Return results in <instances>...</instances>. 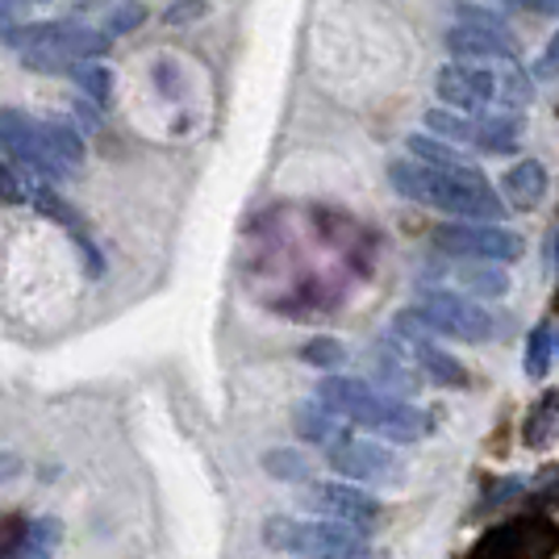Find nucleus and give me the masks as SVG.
Here are the masks:
<instances>
[{
  "label": "nucleus",
  "instance_id": "13",
  "mask_svg": "<svg viewBox=\"0 0 559 559\" xmlns=\"http://www.w3.org/2000/svg\"><path fill=\"white\" fill-rule=\"evenodd\" d=\"M526 130V117L506 109V114H476L472 117V130H467V146L485 151V155H510L522 142Z\"/></svg>",
  "mask_w": 559,
  "mask_h": 559
},
{
  "label": "nucleus",
  "instance_id": "1",
  "mask_svg": "<svg viewBox=\"0 0 559 559\" xmlns=\"http://www.w3.org/2000/svg\"><path fill=\"white\" fill-rule=\"evenodd\" d=\"M389 185L405 197L439 213H451L460 222H480L497 226L506 217V205L497 197V188L485 180L480 167H460V171H439V167H421L409 159L389 164Z\"/></svg>",
  "mask_w": 559,
  "mask_h": 559
},
{
  "label": "nucleus",
  "instance_id": "28",
  "mask_svg": "<svg viewBox=\"0 0 559 559\" xmlns=\"http://www.w3.org/2000/svg\"><path fill=\"white\" fill-rule=\"evenodd\" d=\"M510 9H526V13H538V17H559V0H506Z\"/></svg>",
  "mask_w": 559,
  "mask_h": 559
},
{
  "label": "nucleus",
  "instance_id": "23",
  "mask_svg": "<svg viewBox=\"0 0 559 559\" xmlns=\"http://www.w3.org/2000/svg\"><path fill=\"white\" fill-rule=\"evenodd\" d=\"M263 467L276 480H309V460H305L301 451H267Z\"/></svg>",
  "mask_w": 559,
  "mask_h": 559
},
{
  "label": "nucleus",
  "instance_id": "8",
  "mask_svg": "<svg viewBox=\"0 0 559 559\" xmlns=\"http://www.w3.org/2000/svg\"><path fill=\"white\" fill-rule=\"evenodd\" d=\"M326 464L347 480V485H396L401 480V455L393 447L368 443V439H334L326 451Z\"/></svg>",
  "mask_w": 559,
  "mask_h": 559
},
{
  "label": "nucleus",
  "instance_id": "31",
  "mask_svg": "<svg viewBox=\"0 0 559 559\" xmlns=\"http://www.w3.org/2000/svg\"><path fill=\"white\" fill-rule=\"evenodd\" d=\"M0 4H34V0H0Z\"/></svg>",
  "mask_w": 559,
  "mask_h": 559
},
{
  "label": "nucleus",
  "instance_id": "12",
  "mask_svg": "<svg viewBox=\"0 0 559 559\" xmlns=\"http://www.w3.org/2000/svg\"><path fill=\"white\" fill-rule=\"evenodd\" d=\"M368 384H372L376 393L384 396H396V401H405V396L418 393L421 384V372L414 368V359L401 350L396 338H384V343H376L372 355H368Z\"/></svg>",
  "mask_w": 559,
  "mask_h": 559
},
{
  "label": "nucleus",
  "instance_id": "3",
  "mask_svg": "<svg viewBox=\"0 0 559 559\" xmlns=\"http://www.w3.org/2000/svg\"><path fill=\"white\" fill-rule=\"evenodd\" d=\"M4 43L38 71H71L75 63H93L109 50V34L80 22H43L4 29Z\"/></svg>",
  "mask_w": 559,
  "mask_h": 559
},
{
  "label": "nucleus",
  "instance_id": "19",
  "mask_svg": "<svg viewBox=\"0 0 559 559\" xmlns=\"http://www.w3.org/2000/svg\"><path fill=\"white\" fill-rule=\"evenodd\" d=\"M68 75L75 80V88H80V93L93 96L96 105H105V100H109V93H114V71L100 68L96 59H93V63H75Z\"/></svg>",
  "mask_w": 559,
  "mask_h": 559
},
{
  "label": "nucleus",
  "instance_id": "9",
  "mask_svg": "<svg viewBox=\"0 0 559 559\" xmlns=\"http://www.w3.org/2000/svg\"><path fill=\"white\" fill-rule=\"evenodd\" d=\"M435 93L447 109L476 117L497 100V71L480 68V63H447L435 80Z\"/></svg>",
  "mask_w": 559,
  "mask_h": 559
},
{
  "label": "nucleus",
  "instance_id": "15",
  "mask_svg": "<svg viewBox=\"0 0 559 559\" xmlns=\"http://www.w3.org/2000/svg\"><path fill=\"white\" fill-rule=\"evenodd\" d=\"M455 280H460L455 293H464L472 301H497V297L510 293V276H506L497 263H464V259H460Z\"/></svg>",
  "mask_w": 559,
  "mask_h": 559
},
{
  "label": "nucleus",
  "instance_id": "4",
  "mask_svg": "<svg viewBox=\"0 0 559 559\" xmlns=\"http://www.w3.org/2000/svg\"><path fill=\"white\" fill-rule=\"evenodd\" d=\"M263 543L288 551L297 559H359L368 556V526L350 522H293V518H272L263 526Z\"/></svg>",
  "mask_w": 559,
  "mask_h": 559
},
{
  "label": "nucleus",
  "instance_id": "27",
  "mask_svg": "<svg viewBox=\"0 0 559 559\" xmlns=\"http://www.w3.org/2000/svg\"><path fill=\"white\" fill-rule=\"evenodd\" d=\"M559 75V34L547 43V50L538 55V63H535V80H556Z\"/></svg>",
  "mask_w": 559,
  "mask_h": 559
},
{
  "label": "nucleus",
  "instance_id": "17",
  "mask_svg": "<svg viewBox=\"0 0 559 559\" xmlns=\"http://www.w3.org/2000/svg\"><path fill=\"white\" fill-rule=\"evenodd\" d=\"M409 155H414V164L439 167V171H460V167H472L464 155L451 146V142L430 139V134H414V139H409Z\"/></svg>",
  "mask_w": 559,
  "mask_h": 559
},
{
  "label": "nucleus",
  "instance_id": "14",
  "mask_svg": "<svg viewBox=\"0 0 559 559\" xmlns=\"http://www.w3.org/2000/svg\"><path fill=\"white\" fill-rule=\"evenodd\" d=\"M501 205L506 210H535L538 201L547 197V167L535 164V159H522V164H513L510 171H506V180H501Z\"/></svg>",
  "mask_w": 559,
  "mask_h": 559
},
{
  "label": "nucleus",
  "instance_id": "29",
  "mask_svg": "<svg viewBox=\"0 0 559 559\" xmlns=\"http://www.w3.org/2000/svg\"><path fill=\"white\" fill-rule=\"evenodd\" d=\"M17 559H50V547H38V543H29Z\"/></svg>",
  "mask_w": 559,
  "mask_h": 559
},
{
  "label": "nucleus",
  "instance_id": "26",
  "mask_svg": "<svg viewBox=\"0 0 559 559\" xmlns=\"http://www.w3.org/2000/svg\"><path fill=\"white\" fill-rule=\"evenodd\" d=\"M201 13H205V0H176L164 17H167V25H185V22H197Z\"/></svg>",
  "mask_w": 559,
  "mask_h": 559
},
{
  "label": "nucleus",
  "instance_id": "25",
  "mask_svg": "<svg viewBox=\"0 0 559 559\" xmlns=\"http://www.w3.org/2000/svg\"><path fill=\"white\" fill-rule=\"evenodd\" d=\"M146 22V9H142L139 0H126V4H117L114 13L105 17V34L117 38V34H130V29H139Z\"/></svg>",
  "mask_w": 559,
  "mask_h": 559
},
{
  "label": "nucleus",
  "instance_id": "2",
  "mask_svg": "<svg viewBox=\"0 0 559 559\" xmlns=\"http://www.w3.org/2000/svg\"><path fill=\"white\" fill-rule=\"evenodd\" d=\"M334 418H347L364 430H372L389 443H418L435 430V421L426 409L409 405V401H396V396L376 393L368 380H355V376H326L318 384V396Z\"/></svg>",
  "mask_w": 559,
  "mask_h": 559
},
{
  "label": "nucleus",
  "instance_id": "21",
  "mask_svg": "<svg viewBox=\"0 0 559 559\" xmlns=\"http://www.w3.org/2000/svg\"><path fill=\"white\" fill-rule=\"evenodd\" d=\"M34 185H38V180H34L29 171H22V167H13L0 159V201H4V205H29Z\"/></svg>",
  "mask_w": 559,
  "mask_h": 559
},
{
  "label": "nucleus",
  "instance_id": "24",
  "mask_svg": "<svg viewBox=\"0 0 559 559\" xmlns=\"http://www.w3.org/2000/svg\"><path fill=\"white\" fill-rule=\"evenodd\" d=\"M25 547H29V522L0 518V559H17Z\"/></svg>",
  "mask_w": 559,
  "mask_h": 559
},
{
  "label": "nucleus",
  "instance_id": "7",
  "mask_svg": "<svg viewBox=\"0 0 559 559\" xmlns=\"http://www.w3.org/2000/svg\"><path fill=\"white\" fill-rule=\"evenodd\" d=\"M435 247L443 255H455L464 263H513L522 259V238L501 226H480V222H455L435 230Z\"/></svg>",
  "mask_w": 559,
  "mask_h": 559
},
{
  "label": "nucleus",
  "instance_id": "5",
  "mask_svg": "<svg viewBox=\"0 0 559 559\" xmlns=\"http://www.w3.org/2000/svg\"><path fill=\"white\" fill-rule=\"evenodd\" d=\"M414 318L430 334H443V338H460V343H489L497 334L492 313L480 301H472L455 288H426L414 305Z\"/></svg>",
  "mask_w": 559,
  "mask_h": 559
},
{
  "label": "nucleus",
  "instance_id": "10",
  "mask_svg": "<svg viewBox=\"0 0 559 559\" xmlns=\"http://www.w3.org/2000/svg\"><path fill=\"white\" fill-rule=\"evenodd\" d=\"M447 50L455 55V63H518V38L510 34V25L455 22L447 29Z\"/></svg>",
  "mask_w": 559,
  "mask_h": 559
},
{
  "label": "nucleus",
  "instance_id": "16",
  "mask_svg": "<svg viewBox=\"0 0 559 559\" xmlns=\"http://www.w3.org/2000/svg\"><path fill=\"white\" fill-rule=\"evenodd\" d=\"M293 426H297V435H301L305 443L330 447L334 439H343V426H338V418L330 414L322 401H301V405H297V418H293Z\"/></svg>",
  "mask_w": 559,
  "mask_h": 559
},
{
  "label": "nucleus",
  "instance_id": "18",
  "mask_svg": "<svg viewBox=\"0 0 559 559\" xmlns=\"http://www.w3.org/2000/svg\"><path fill=\"white\" fill-rule=\"evenodd\" d=\"M551 364H556V330L535 326L531 338H526V376L531 380H547Z\"/></svg>",
  "mask_w": 559,
  "mask_h": 559
},
{
  "label": "nucleus",
  "instance_id": "20",
  "mask_svg": "<svg viewBox=\"0 0 559 559\" xmlns=\"http://www.w3.org/2000/svg\"><path fill=\"white\" fill-rule=\"evenodd\" d=\"M301 359L309 368H322V372H334L347 364V347L338 338H309L301 347Z\"/></svg>",
  "mask_w": 559,
  "mask_h": 559
},
{
  "label": "nucleus",
  "instance_id": "6",
  "mask_svg": "<svg viewBox=\"0 0 559 559\" xmlns=\"http://www.w3.org/2000/svg\"><path fill=\"white\" fill-rule=\"evenodd\" d=\"M0 155L17 159L22 171H34L43 185L59 180L68 167L55 159L47 139V121H34V117L17 114V109H4L0 114Z\"/></svg>",
  "mask_w": 559,
  "mask_h": 559
},
{
  "label": "nucleus",
  "instance_id": "30",
  "mask_svg": "<svg viewBox=\"0 0 559 559\" xmlns=\"http://www.w3.org/2000/svg\"><path fill=\"white\" fill-rule=\"evenodd\" d=\"M0 472H17V460H4V464H0Z\"/></svg>",
  "mask_w": 559,
  "mask_h": 559
},
{
  "label": "nucleus",
  "instance_id": "11",
  "mask_svg": "<svg viewBox=\"0 0 559 559\" xmlns=\"http://www.w3.org/2000/svg\"><path fill=\"white\" fill-rule=\"evenodd\" d=\"M305 506L318 513H326L330 522H350V526H368L376 513H380V501H376L368 489H355L347 480H326V485H313L305 492Z\"/></svg>",
  "mask_w": 559,
  "mask_h": 559
},
{
  "label": "nucleus",
  "instance_id": "22",
  "mask_svg": "<svg viewBox=\"0 0 559 559\" xmlns=\"http://www.w3.org/2000/svg\"><path fill=\"white\" fill-rule=\"evenodd\" d=\"M426 130H430V139L467 142V130H472V117H464V114H447V109H430V114H426Z\"/></svg>",
  "mask_w": 559,
  "mask_h": 559
}]
</instances>
